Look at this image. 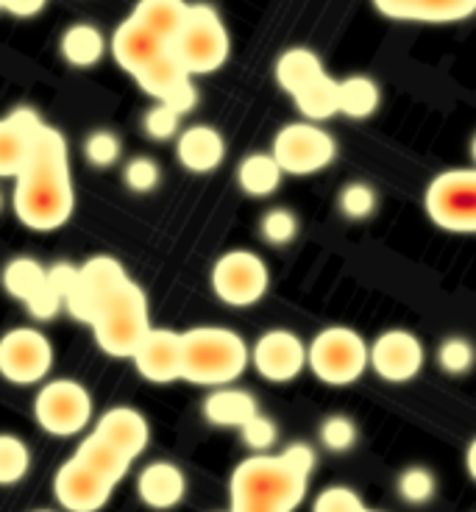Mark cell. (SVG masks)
Instances as JSON below:
<instances>
[{
	"label": "cell",
	"mask_w": 476,
	"mask_h": 512,
	"mask_svg": "<svg viewBox=\"0 0 476 512\" xmlns=\"http://www.w3.org/2000/svg\"><path fill=\"white\" fill-rule=\"evenodd\" d=\"M42 126V117L28 106H20L0 120V179H14L23 170L31 140L42 131Z\"/></svg>",
	"instance_id": "obj_17"
},
{
	"label": "cell",
	"mask_w": 476,
	"mask_h": 512,
	"mask_svg": "<svg viewBox=\"0 0 476 512\" xmlns=\"http://www.w3.org/2000/svg\"><path fill=\"white\" fill-rule=\"evenodd\" d=\"M115 487L117 485L106 482L103 476L90 471L84 462H78L76 457H70V460L56 471V479H53V496H56V501H59L67 512H98L109 504Z\"/></svg>",
	"instance_id": "obj_15"
},
{
	"label": "cell",
	"mask_w": 476,
	"mask_h": 512,
	"mask_svg": "<svg viewBox=\"0 0 476 512\" xmlns=\"http://www.w3.org/2000/svg\"><path fill=\"white\" fill-rule=\"evenodd\" d=\"M0 12H3V0H0Z\"/></svg>",
	"instance_id": "obj_51"
},
{
	"label": "cell",
	"mask_w": 476,
	"mask_h": 512,
	"mask_svg": "<svg viewBox=\"0 0 476 512\" xmlns=\"http://www.w3.org/2000/svg\"><path fill=\"white\" fill-rule=\"evenodd\" d=\"M248 365L268 382H293L307 368V343L290 329H271L248 346Z\"/></svg>",
	"instance_id": "obj_14"
},
{
	"label": "cell",
	"mask_w": 476,
	"mask_h": 512,
	"mask_svg": "<svg viewBox=\"0 0 476 512\" xmlns=\"http://www.w3.org/2000/svg\"><path fill=\"white\" fill-rule=\"evenodd\" d=\"M340 209L343 215L351 220H365L376 212V192L374 187L362 184V181H351L346 190L340 192Z\"/></svg>",
	"instance_id": "obj_39"
},
{
	"label": "cell",
	"mask_w": 476,
	"mask_h": 512,
	"mask_svg": "<svg viewBox=\"0 0 476 512\" xmlns=\"http://www.w3.org/2000/svg\"><path fill=\"white\" fill-rule=\"evenodd\" d=\"M120 154H123V142L109 128H98L84 140V156H87V162L92 167H101V170L115 167Z\"/></svg>",
	"instance_id": "obj_34"
},
{
	"label": "cell",
	"mask_w": 476,
	"mask_h": 512,
	"mask_svg": "<svg viewBox=\"0 0 476 512\" xmlns=\"http://www.w3.org/2000/svg\"><path fill=\"white\" fill-rule=\"evenodd\" d=\"M137 493H140L142 504L151 510H173L187 496V476L173 462H151L137 476Z\"/></svg>",
	"instance_id": "obj_20"
},
{
	"label": "cell",
	"mask_w": 476,
	"mask_h": 512,
	"mask_svg": "<svg viewBox=\"0 0 476 512\" xmlns=\"http://www.w3.org/2000/svg\"><path fill=\"white\" fill-rule=\"evenodd\" d=\"M362 507H365V501L360 499L357 490L346 485H332L315 499L312 512H360Z\"/></svg>",
	"instance_id": "obj_42"
},
{
	"label": "cell",
	"mask_w": 476,
	"mask_h": 512,
	"mask_svg": "<svg viewBox=\"0 0 476 512\" xmlns=\"http://www.w3.org/2000/svg\"><path fill=\"white\" fill-rule=\"evenodd\" d=\"M209 284L226 307H254L271 287V270L259 254L237 248L215 259Z\"/></svg>",
	"instance_id": "obj_8"
},
{
	"label": "cell",
	"mask_w": 476,
	"mask_h": 512,
	"mask_svg": "<svg viewBox=\"0 0 476 512\" xmlns=\"http://www.w3.org/2000/svg\"><path fill=\"white\" fill-rule=\"evenodd\" d=\"M257 412L259 404L254 393L232 387V384L212 387V393L204 398V418L220 429H240Z\"/></svg>",
	"instance_id": "obj_23"
},
{
	"label": "cell",
	"mask_w": 476,
	"mask_h": 512,
	"mask_svg": "<svg viewBox=\"0 0 476 512\" xmlns=\"http://www.w3.org/2000/svg\"><path fill=\"white\" fill-rule=\"evenodd\" d=\"M26 309L31 318L39 320V323H45V320H53L59 312H62V309H65V301L59 298V293H56L51 284H48V276H45V284H42L37 293L28 298Z\"/></svg>",
	"instance_id": "obj_44"
},
{
	"label": "cell",
	"mask_w": 476,
	"mask_h": 512,
	"mask_svg": "<svg viewBox=\"0 0 476 512\" xmlns=\"http://www.w3.org/2000/svg\"><path fill=\"white\" fill-rule=\"evenodd\" d=\"M271 156L279 162L282 173L312 176L321 173L337 159L335 137L318 123H287L273 137Z\"/></svg>",
	"instance_id": "obj_10"
},
{
	"label": "cell",
	"mask_w": 476,
	"mask_h": 512,
	"mask_svg": "<svg viewBox=\"0 0 476 512\" xmlns=\"http://www.w3.org/2000/svg\"><path fill=\"white\" fill-rule=\"evenodd\" d=\"M240 437H243V443L251 448L254 454H265V451L276 443L279 429H276L273 418L257 412V415H251V418L240 426Z\"/></svg>",
	"instance_id": "obj_40"
},
{
	"label": "cell",
	"mask_w": 476,
	"mask_h": 512,
	"mask_svg": "<svg viewBox=\"0 0 476 512\" xmlns=\"http://www.w3.org/2000/svg\"><path fill=\"white\" fill-rule=\"evenodd\" d=\"M76 460L84 462L90 471H95L98 476H103L106 482H112V485H120L126 474L131 471V462L123 451H117L112 443H106L101 437L87 435L76 448Z\"/></svg>",
	"instance_id": "obj_25"
},
{
	"label": "cell",
	"mask_w": 476,
	"mask_h": 512,
	"mask_svg": "<svg viewBox=\"0 0 476 512\" xmlns=\"http://www.w3.org/2000/svg\"><path fill=\"white\" fill-rule=\"evenodd\" d=\"M176 156L181 167L190 173H215L226 159V140L218 128L198 123L181 131L176 140Z\"/></svg>",
	"instance_id": "obj_21"
},
{
	"label": "cell",
	"mask_w": 476,
	"mask_h": 512,
	"mask_svg": "<svg viewBox=\"0 0 476 512\" xmlns=\"http://www.w3.org/2000/svg\"><path fill=\"white\" fill-rule=\"evenodd\" d=\"M360 512H379V510H368V507H362V510Z\"/></svg>",
	"instance_id": "obj_49"
},
{
	"label": "cell",
	"mask_w": 476,
	"mask_h": 512,
	"mask_svg": "<svg viewBox=\"0 0 476 512\" xmlns=\"http://www.w3.org/2000/svg\"><path fill=\"white\" fill-rule=\"evenodd\" d=\"M293 101H296V109L304 115L307 123H323V120L337 115V81L323 73L304 90L296 92Z\"/></svg>",
	"instance_id": "obj_31"
},
{
	"label": "cell",
	"mask_w": 476,
	"mask_h": 512,
	"mask_svg": "<svg viewBox=\"0 0 476 512\" xmlns=\"http://www.w3.org/2000/svg\"><path fill=\"white\" fill-rule=\"evenodd\" d=\"M379 101H382V92L374 78L351 76L337 81V115L365 120L379 109Z\"/></svg>",
	"instance_id": "obj_28"
},
{
	"label": "cell",
	"mask_w": 476,
	"mask_h": 512,
	"mask_svg": "<svg viewBox=\"0 0 476 512\" xmlns=\"http://www.w3.org/2000/svg\"><path fill=\"white\" fill-rule=\"evenodd\" d=\"M357 423L351 421L348 415H329L321 423V443L326 451H335V454H346L357 443Z\"/></svg>",
	"instance_id": "obj_35"
},
{
	"label": "cell",
	"mask_w": 476,
	"mask_h": 512,
	"mask_svg": "<svg viewBox=\"0 0 476 512\" xmlns=\"http://www.w3.org/2000/svg\"><path fill=\"white\" fill-rule=\"evenodd\" d=\"M307 368L326 384H354L368 371V343L348 326H326L307 346Z\"/></svg>",
	"instance_id": "obj_6"
},
{
	"label": "cell",
	"mask_w": 476,
	"mask_h": 512,
	"mask_svg": "<svg viewBox=\"0 0 476 512\" xmlns=\"http://www.w3.org/2000/svg\"><path fill=\"white\" fill-rule=\"evenodd\" d=\"M45 276H48V268L42 262L31 259V256H17L12 262H6L0 279H3V290L6 293L26 304L28 298L45 284Z\"/></svg>",
	"instance_id": "obj_32"
},
{
	"label": "cell",
	"mask_w": 476,
	"mask_h": 512,
	"mask_svg": "<svg viewBox=\"0 0 476 512\" xmlns=\"http://www.w3.org/2000/svg\"><path fill=\"white\" fill-rule=\"evenodd\" d=\"M424 362V343L407 329H387L368 343V368L385 382H410L421 373Z\"/></svg>",
	"instance_id": "obj_13"
},
{
	"label": "cell",
	"mask_w": 476,
	"mask_h": 512,
	"mask_svg": "<svg viewBox=\"0 0 476 512\" xmlns=\"http://www.w3.org/2000/svg\"><path fill=\"white\" fill-rule=\"evenodd\" d=\"M53 368V346L34 326H17L0 337V376L12 384H39Z\"/></svg>",
	"instance_id": "obj_11"
},
{
	"label": "cell",
	"mask_w": 476,
	"mask_h": 512,
	"mask_svg": "<svg viewBox=\"0 0 476 512\" xmlns=\"http://www.w3.org/2000/svg\"><path fill=\"white\" fill-rule=\"evenodd\" d=\"M438 365L451 376H463L474 368V346L465 337H446L438 348Z\"/></svg>",
	"instance_id": "obj_37"
},
{
	"label": "cell",
	"mask_w": 476,
	"mask_h": 512,
	"mask_svg": "<svg viewBox=\"0 0 476 512\" xmlns=\"http://www.w3.org/2000/svg\"><path fill=\"white\" fill-rule=\"evenodd\" d=\"M103 51H106L103 34L90 23H76L62 37V56L73 67H95L103 59Z\"/></svg>",
	"instance_id": "obj_30"
},
{
	"label": "cell",
	"mask_w": 476,
	"mask_h": 512,
	"mask_svg": "<svg viewBox=\"0 0 476 512\" xmlns=\"http://www.w3.org/2000/svg\"><path fill=\"white\" fill-rule=\"evenodd\" d=\"M282 460L287 462L290 468H296L298 474L312 476L318 457H315V451H312L307 443H293V446H287L282 451Z\"/></svg>",
	"instance_id": "obj_46"
},
{
	"label": "cell",
	"mask_w": 476,
	"mask_h": 512,
	"mask_svg": "<svg viewBox=\"0 0 476 512\" xmlns=\"http://www.w3.org/2000/svg\"><path fill=\"white\" fill-rule=\"evenodd\" d=\"M12 206L17 220L34 231H56L73 218L76 190L67 142L48 123L31 140L26 165L14 176Z\"/></svg>",
	"instance_id": "obj_1"
},
{
	"label": "cell",
	"mask_w": 476,
	"mask_h": 512,
	"mask_svg": "<svg viewBox=\"0 0 476 512\" xmlns=\"http://www.w3.org/2000/svg\"><path fill=\"white\" fill-rule=\"evenodd\" d=\"M374 6L404 23H460L476 12V0H374Z\"/></svg>",
	"instance_id": "obj_19"
},
{
	"label": "cell",
	"mask_w": 476,
	"mask_h": 512,
	"mask_svg": "<svg viewBox=\"0 0 476 512\" xmlns=\"http://www.w3.org/2000/svg\"><path fill=\"white\" fill-rule=\"evenodd\" d=\"M435 487H438L435 485V474L421 468V465L407 468V471L399 476V496L407 501V504H426V501H432Z\"/></svg>",
	"instance_id": "obj_38"
},
{
	"label": "cell",
	"mask_w": 476,
	"mask_h": 512,
	"mask_svg": "<svg viewBox=\"0 0 476 512\" xmlns=\"http://www.w3.org/2000/svg\"><path fill=\"white\" fill-rule=\"evenodd\" d=\"M187 14H190L187 0H137L129 17H134L142 28H148L156 39L170 45L187 23Z\"/></svg>",
	"instance_id": "obj_24"
},
{
	"label": "cell",
	"mask_w": 476,
	"mask_h": 512,
	"mask_svg": "<svg viewBox=\"0 0 476 512\" xmlns=\"http://www.w3.org/2000/svg\"><path fill=\"white\" fill-rule=\"evenodd\" d=\"M259 231H262L265 243L282 248V245H290L298 237V218L290 209H271L259 223Z\"/></svg>",
	"instance_id": "obj_36"
},
{
	"label": "cell",
	"mask_w": 476,
	"mask_h": 512,
	"mask_svg": "<svg viewBox=\"0 0 476 512\" xmlns=\"http://www.w3.org/2000/svg\"><path fill=\"white\" fill-rule=\"evenodd\" d=\"M34 512H53V510H34Z\"/></svg>",
	"instance_id": "obj_50"
},
{
	"label": "cell",
	"mask_w": 476,
	"mask_h": 512,
	"mask_svg": "<svg viewBox=\"0 0 476 512\" xmlns=\"http://www.w3.org/2000/svg\"><path fill=\"white\" fill-rule=\"evenodd\" d=\"M179 126L181 117L173 109H168L165 103H156L154 109H148L142 117V128L151 140H170L179 134Z\"/></svg>",
	"instance_id": "obj_43"
},
{
	"label": "cell",
	"mask_w": 476,
	"mask_h": 512,
	"mask_svg": "<svg viewBox=\"0 0 476 512\" xmlns=\"http://www.w3.org/2000/svg\"><path fill=\"white\" fill-rule=\"evenodd\" d=\"M31 471V448L23 437L0 435V487L20 485Z\"/></svg>",
	"instance_id": "obj_33"
},
{
	"label": "cell",
	"mask_w": 476,
	"mask_h": 512,
	"mask_svg": "<svg viewBox=\"0 0 476 512\" xmlns=\"http://www.w3.org/2000/svg\"><path fill=\"white\" fill-rule=\"evenodd\" d=\"M323 70L321 56L309 48H290L279 56L276 62V84L282 87L287 95H296L307 84H312L315 78H321Z\"/></svg>",
	"instance_id": "obj_27"
},
{
	"label": "cell",
	"mask_w": 476,
	"mask_h": 512,
	"mask_svg": "<svg viewBox=\"0 0 476 512\" xmlns=\"http://www.w3.org/2000/svg\"><path fill=\"white\" fill-rule=\"evenodd\" d=\"M123 282H129V276H126V268L117 262L115 256H90L78 268V282L73 287V293L67 295L65 309L73 318H78L81 323L90 326V320L95 318L98 307Z\"/></svg>",
	"instance_id": "obj_12"
},
{
	"label": "cell",
	"mask_w": 476,
	"mask_h": 512,
	"mask_svg": "<svg viewBox=\"0 0 476 512\" xmlns=\"http://www.w3.org/2000/svg\"><path fill=\"white\" fill-rule=\"evenodd\" d=\"M95 343L103 354L117 359H131L145 332L151 329L148 298L137 282H123L103 301L90 320Z\"/></svg>",
	"instance_id": "obj_3"
},
{
	"label": "cell",
	"mask_w": 476,
	"mask_h": 512,
	"mask_svg": "<svg viewBox=\"0 0 476 512\" xmlns=\"http://www.w3.org/2000/svg\"><path fill=\"white\" fill-rule=\"evenodd\" d=\"M39 429L53 437L81 435L92 421L90 390L76 379H53L42 384L34 398Z\"/></svg>",
	"instance_id": "obj_9"
},
{
	"label": "cell",
	"mask_w": 476,
	"mask_h": 512,
	"mask_svg": "<svg viewBox=\"0 0 476 512\" xmlns=\"http://www.w3.org/2000/svg\"><path fill=\"white\" fill-rule=\"evenodd\" d=\"M168 48L179 56V62L190 76H209L226 64L232 53V39L226 23L212 6L190 3L187 23Z\"/></svg>",
	"instance_id": "obj_5"
},
{
	"label": "cell",
	"mask_w": 476,
	"mask_h": 512,
	"mask_svg": "<svg viewBox=\"0 0 476 512\" xmlns=\"http://www.w3.org/2000/svg\"><path fill=\"white\" fill-rule=\"evenodd\" d=\"M123 179L131 192H154L162 181V170L151 156H134L123 170Z\"/></svg>",
	"instance_id": "obj_41"
},
{
	"label": "cell",
	"mask_w": 476,
	"mask_h": 512,
	"mask_svg": "<svg viewBox=\"0 0 476 512\" xmlns=\"http://www.w3.org/2000/svg\"><path fill=\"white\" fill-rule=\"evenodd\" d=\"M48 6V0H3V12L14 17H37Z\"/></svg>",
	"instance_id": "obj_47"
},
{
	"label": "cell",
	"mask_w": 476,
	"mask_h": 512,
	"mask_svg": "<svg viewBox=\"0 0 476 512\" xmlns=\"http://www.w3.org/2000/svg\"><path fill=\"white\" fill-rule=\"evenodd\" d=\"M3 201H6V198H3V192H0V212H3Z\"/></svg>",
	"instance_id": "obj_48"
},
{
	"label": "cell",
	"mask_w": 476,
	"mask_h": 512,
	"mask_svg": "<svg viewBox=\"0 0 476 512\" xmlns=\"http://www.w3.org/2000/svg\"><path fill=\"white\" fill-rule=\"evenodd\" d=\"M282 167L271 154H248L237 165V184L251 198H268L282 184Z\"/></svg>",
	"instance_id": "obj_29"
},
{
	"label": "cell",
	"mask_w": 476,
	"mask_h": 512,
	"mask_svg": "<svg viewBox=\"0 0 476 512\" xmlns=\"http://www.w3.org/2000/svg\"><path fill=\"white\" fill-rule=\"evenodd\" d=\"M137 84H140V90L145 95H151L156 101H165L170 92L179 87L181 81H187V78H193L187 70H184V64L179 62V56L165 48V51L156 56L154 62H148L142 67L140 73H137Z\"/></svg>",
	"instance_id": "obj_26"
},
{
	"label": "cell",
	"mask_w": 476,
	"mask_h": 512,
	"mask_svg": "<svg viewBox=\"0 0 476 512\" xmlns=\"http://www.w3.org/2000/svg\"><path fill=\"white\" fill-rule=\"evenodd\" d=\"M309 487V476L298 474L282 460V454H254L245 457L232 474V501H262L287 512H296L304 501Z\"/></svg>",
	"instance_id": "obj_4"
},
{
	"label": "cell",
	"mask_w": 476,
	"mask_h": 512,
	"mask_svg": "<svg viewBox=\"0 0 476 512\" xmlns=\"http://www.w3.org/2000/svg\"><path fill=\"white\" fill-rule=\"evenodd\" d=\"M95 435L123 451L129 460H137L151 443V426L145 415L134 407H112L106 410L92 429Z\"/></svg>",
	"instance_id": "obj_18"
},
{
	"label": "cell",
	"mask_w": 476,
	"mask_h": 512,
	"mask_svg": "<svg viewBox=\"0 0 476 512\" xmlns=\"http://www.w3.org/2000/svg\"><path fill=\"white\" fill-rule=\"evenodd\" d=\"M248 368V343L226 326H193L181 332V379L223 387Z\"/></svg>",
	"instance_id": "obj_2"
},
{
	"label": "cell",
	"mask_w": 476,
	"mask_h": 512,
	"mask_svg": "<svg viewBox=\"0 0 476 512\" xmlns=\"http://www.w3.org/2000/svg\"><path fill=\"white\" fill-rule=\"evenodd\" d=\"M165 48L168 45L162 39H156L148 28H142L134 17H126L117 26L115 34H112V56L131 76H137L142 67L148 62H154Z\"/></svg>",
	"instance_id": "obj_22"
},
{
	"label": "cell",
	"mask_w": 476,
	"mask_h": 512,
	"mask_svg": "<svg viewBox=\"0 0 476 512\" xmlns=\"http://www.w3.org/2000/svg\"><path fill=\"white\" fill-rule=\"evenodd\" d=\"M159 103H165V106H168V109H173V112H176L179 117L187 115V112H193L195 103H198V90H195L193 78L181 81L179 87L170 92L165 101H159Z\"/></svg>",
	"instance_id": "obj_45"
},
{
	"label": "cell",
	"mask_w": 476,
	"mask_h": 512,
	"mask_svg": "<svg viewBox=\"0 0 476 512\" xmlns=\"http://www.w3.org/2000/svg\"><path fill=\"white\" fill-rule=\"evenodd\" d=\"M429 220L451 234L476 231V173L471 167L443 170L429 181L424 195Z\"/></svg>",
	"instance_id": "obj_7"
},
{
	"label": "cell",
	"mask_w": 476,
	"mask_h": 512,
	"mask_svg": "<svg viewBox=\"0 0 476 512\" xmlns=\"http://www.w3.org/2000/svg\"><path fill=\"white\" fill-rule=\"evenodd\" d=\"M142 379L154 384H170L181 379V332L151 326L131 354Z\"/></svg>",
	"instance_id": "obj_16"
}]
</instances>
